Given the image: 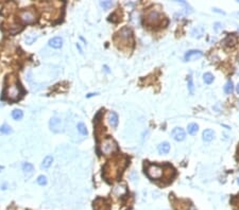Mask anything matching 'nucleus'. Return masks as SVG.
Instances as JSON below:
<instances>
[{
	"instance_id": "f257e3e1",
	"label": "nucleus",
	"mask_w": 239,
	"mask_h": 210,
	"mask_svg": "<svg viewBox=\"0 0 239 210\" xmlns=\"http://www.w3.org/2000/svg\"><path fill=\"white\" fill-rule=\"evenodd\" d=\"M126 157H118L113 160L107 161V163L103 168V176L105 179H118L122 173V170L126 166Z\"/></svg>"
},
{
	"instance_id": "f03ea898",
	"label": "nucleus",
	"mask_w": 239,
	"mask_h": 210,
	"mask_svg": "<svg viewBox=\"0 0 239 210\" xmlns=\"http://www.w3.org/2000/svg\"><path fill=\"white\" fill-rule=\"evenodd\" d=\"M8 80L10 81V83L5 86V95H7L8 99L12 100V101H16L21 97L24 91H22L21 86L15 78H13V76L10 78L9 76Z\"/></svg>"
},
{
	"instance_id": "7ed1b4c3",
	"label": "nucleus",
	"mask_w": 239,
	"mask_h": 210,
	"mask_svg": "<svg viewBox=\"0 0 239 210\" xmlns=\"http://www.w3.org/2000/svg\"><path fill=\"white\" fill-rule=\"evenodd\" d=\"M116 43L120 44L121 48L123 46L129 45V43L132 44L133 43V36H132V31L131 29L129 28H123L122 30H120L119 32L117 33V36H116Z\"/></svg>"
},
{
	"instance_id": "20e7f679",
	"label": "nucleus",
	"mask_w": 239,
	"mask_h": 210,
	"mask_svg": "<svg viewBox=\"0 0 239 210\" xmlns=\"http://www.w3.org/2000/svg\"><path fill=\"white\" fill-rule=\"evenodd\" d=\"M101 152L105 155H110V154L114 153L118 150V145L116 141L112 138H105L104 140L101 142L100 144Z\"/></svg>"
},
{
	"instance_id": "39448f33",
	"label": "nucleus",
	"mask_w": 239,
	"mask_h": 210,
	"mask_svg": "<svg viewBox=\"0 0 239 210\" xmlns=\"http://www.w3.org/2000/svg\"><path fill=\"white\" fill-rule=\"evenodd\" d=\"M146 171H147V175L151 179H159L164 175V168L159 165H153V163L148 165Z\"/></svg>"
},
{
	"instance_id": "423d86ee",
	"label": "nucleus",
	"mask_w": 239,
	"mask_h": 210,
	"mask_svg": "<svg viewBox=\"0 0 239 210\" xmlns=\"http://www.w3.org/2000/svg\"><path fill=\"white\" fill-rule=\"evenodd\" d=\"M163 19L164 16L162 14H159L157 11H151L145 17V22L148 26H159V24H161Z\"/></svg>"
},
{
	"instance_id": "0eeeda50",
	"label": "nucleus",
	"mask_w": 239,
	"mask_h": 210,
	"mask_svg": "<svg viewBox=\"0 0 239 210\" xmlns=\"http://www.w3.org/2000/svg\"><path fill=\"white\" fill-rule=\"evenodd\" d=\"M19 17L25 24H32L36 20V13L32 9L24 10L19 13Z\"/></svg>"
},
{
	"instance_id": "6e6552de",
	"label": "nucleus",
	"mask_w": 239,
	"mask_h": 210,
	"mask_svg": "<svg viewBox=\"0 0 239 210\" xmlns=\"http://www.w3.org/2000/svg\"><path fill=\"white\" fill-rule=\"evenodd\" d=\"M50 128L54 133L62 132L63 131V121L59 117H53L50 120Z\"/></svg>"
},
{
	"instance_id": "1a4fd4ad",
	"label": "nucleus",
	"mask_w": 239,
	"mask_h": 210,
	"mask_svg": "<svg viewBox=\"0 0 239 210\" xmlns=\"http://www.w3.org/2000/svg\"><path fill=\"white\" fill-rule=\"evenodd\" d=\"M93 210H110V205L105 199L99 197L93 202Z\"/></svg>"
},
{
	"instance_id": "9d476101",
	"label": "nucleus",
	"mask_w": 239,
	"mask_h": 210,
	"mask_svg": "<svg viewBox=\"0 0 239 210\" xmlns=\"http://www.w3.org/2000/svg\"><path fill=\"white\" fill-rule=\"evenodd\" d=\"M172 137H173L174 140L176 141H182L185 139L186 134H185V131L181 128H175L172 131Z\"/></svg>"
},
{
	"instance_id": "9b49d317",
	"label": "nucleus",
	"mask_w": 239,
	"mask_h": 210,
	"mask_svg": "<svg viewBox=\"0 0 239 210\" xmlns=\"http://www.w3.org/2000/svg\"><path fill=\"white\" fill-rule=\"evenodd\" d=\"M203 55V53L200 50H190L185 54V61H191L194 59H199Z\"/></svg>"
},
{
	"instance_id": "f8f14e48",
	"label": "nucleus",
	"mask_w": 239,
	"mask_h": 210,
	"mask_svg": "<svg viewBox=\"0 0 239 210\" xmlns=\"http://www.w3.org/2000/svg\"><path fill=\"white\" fill-rule=\"evenodd\" d=\"M107 121H109V124L112 126L113 128H115L116 126L118 125V116L116 113L114 111H110L109 115H107Z\"/></svg>"
},
{
	"instance_id": "ddd939ff",
	"label": "nucleus",
	"mask_w": 239,
	"mask_h": 210,
	"mask_svg": "<svg viewBox=\"0 0 239 210\" xmlns=\"http://www.w3.org/2000/svg\"><path fill=\"white\" fill-rule=\"evenodd\" d=\"M49 45H50L52 48L59 49V48H61L62 46H63V39H62V37H60V36L52 37V38L49 40Z\"/></svg>"
},
{
	"instance_id": "4468645a",
	"label": "nucleus",
	"mask_w": 239,
	"mask_h": 210,
	"mask_svg": "<svg viewBox=\"0 0 239 210\" xmlns=\"http://www.w3.org/2000/svg\"><path fill=\"white\" fill-rule=\"evenodd\" d=\"M223 44L225 46H228V47H233V46H235L237 44V38L235 35H228L226 36V38L224 39Z\"/></svg>"
},
{
	"instance_id": "2eb2a0df",
	"label": "nucleus",
	"mask_w": 239,
	"mask_h": 210,
	"mask_svg": "<svg viewBox=\"0 0 239 210\" xmlns=\"http://www.w3.org/2000/svg\"><path fill=\"white\" fill-rule=\"evenodd\" d=\"M215 137V133H214L213 130H205L203 132V140L204 141H211L213 138Z\"/></svg>"
},
{
	"instance_id": "dca6fc26",
	"label": "nucleus",
	"mask_w": 239,
	"mask_h": 210,
	"mask_svg": "<svg viewBox=\"0 0 239 210\" xmlns=\"http://www.w3.org/2000/svg\"><path fill=\"white\" fill-rule=\"evenodd\" d=\"M126 192V188L124 185H118L114 188V193H115L117 196H120V195L124 194Z\"/></svg>"
},
{
	"instance_id": "f3484780",
	"label": "nucleus",
	"mask_w": 239,
	"mask_h": 210,
	"mask_svg": "<svg viewBox=\"0 0 239 210\" xmlns=\"http://www.w3.org/2000/svg\"><path fill=\"white\" fill-rule=\"evenodd\" d=\"M52 163H53V157H52V156H50V155L47 156V157H45L43 163H41V168H44V169H48V168L52 165Z\"/></svg>"
},
{
	"instance_id": "a211bd4d",
	"label": "nucleus",
	"mask_w": 239,
	"mask_h": 210,
	"mask_svg": "<svg viewBox=\"0 0 239 210\" xmlns=\"http://www.w3.org/2000/svg\"><path fill=\"white\" fill-rule=\"evenodd\" d=\"M170 150V145L168 142H163L159 145V152L161 154H167Z\"/></svg>"
},
{
	"instance_id": "6ab92c4d",
	"label": "nucleus",
	"mask_w": 239,
	"mask_h": 210,
	"mask_svg": "<svg viewBox=\"0 0 239 210\" xmlns=\"http://www.w3.org/2000/svg\"><path fill=\"white\" fill-rule=\"evenodd\" d=\"M199 130V126L197 123H190L188 124V128H187V131H188V134L190 135H195Z\"/></svg>"
},
{
	"instance_id": "aec40b11",
	"label": "nucleus",
	"mask_w": 239,
	"mask_h": 210,
	"mask_svg": "<svg viewBox=\"0 0 239 210\" xmlns=\"http://www.w3.org/2000/svg\"><path fill=\"white\" fill-rule=\"evenodd\" d=\"M224 91H225V93H228V95H230V93H232L233 91H234V85H233L232 81H228V82H226L225 86H224Z\"/></svg>"
},
{
	"instance_id": "412c9836",
	"label": "nucleus",
	"mask_w": 239,
	"mask_h": 210,
	"mask_svg": "<svg viewBox=\"0 0 239 210\" xmlns=\"http://www.w3.org/2000/svg\"><path fill=\"white\" fill-rule=\"evenodd\" d=\"M22 116H24V113H22V111H20V109H14V111H12V117L15 120H20L22 118Z\"/></svg>"
},
{
	"instance_id": "4be33fe9",
	"label": "nucleus",
	"mask_w": 239,
	"mask_h": 210,
	"mask_svg": "<svg viewBox=\"0 0 239 210\" xmlns=\"http://www.w3.org/2000/svg\"><path fill=\"white\" fill-rule=\"evenodd\" d=\"M36 38H37V35L33 34V33H30V34H28V35L25 36V40H26V43L29 44V45H31V44H32Z\"/></svg>"
},
{
	"instance_id": "5701e85b",
	"label": "nucleus",
	"mask_w": 239,
	"mask_h": 210,
	"mask_svg": "<svg viewBox=\"0 0 239 210\" xmlns=\"http://www.w3.org/2000/svg\"><path fill=\"white\" fill-rule=\"evenodd\" d=\"M77 128H78V131L81 133V134L83 135V136H85V135H87L86 125H85L84 123H82V122H80V123H78V125H77Z\"/></svg>"
},
{
	"instance_id": "b1692460",
	"label": "nucleus",
	"mask_w": 239,
	"mask_h": 210,
	"mask_svg": "<svg viewBox=\"0 0 239 210\" xmlns=\"http://www.w3.org/2000/svg\"><path fill=\"white\" fill-rule=\"evenodd\" d=\"M33 165H31V163H25L24 165H22V170L25 171V173H32L33 171Z\"/></svg>"
},
{
	"instance_id": "393cba45",
	"label": "nucleus",
	"mask_w": 239,
	"mask_h": 210,
	"mask_svg": "<svg viewBox=\"0 0 239 210\" xmlns=\"http://www.w3.org/2000/svg\"><path fill=\"white\" fill-rule=\"evenodd\" d=\"M203 80H204V82L206 83V84H211V83L214 81L213 74L209 73V72H207V73H204V76H203Z\"/></svg>"
},
{
	"instance_id": "a878e982",
	"label": "nucleus",
	"mask_w": 239,
	"mask_h": 210,
	"mask_svg": "<svg viewBox=\"0 0 239 210\" xmlns=\"http://www.w3.org/2000/svg\"><path fill=\"white\" fill-rule=\"evenodd\" d=\"M12 132L11 128H10L8 124H3L1 128H0V133H2V134H10Z\"/></svg>"
},
{
	"instance_id": "bb28decb",
	"label": "nucleus",
	"mask_w": 239,
	"mask_h": 210,
	"mask_svg": "<svg viewBox=\"0 0 239 210\" xmlns=\"http://www.w3.org/2000/svg\"><path fill=\"white\" fill-rule=\"evenodd\" d=\"M37 184L41 185V186H45V185L47 184V178H46V176L39 175L38 177H37Z\"/></svg>"
},
{
	"instance_id": "cd10ccee",
	"label": "nucleus",
	"mask_w": 239,
	"mask_h": 210,
	"mask_svg": "<svg viewBox=\"0 0 239 210\" xmlns=\"http://www.w3.org/2000/svg\"><path fill=\"white\" fill-rule=\"evenodd\" d=\"M100 5L103 9H109V8H111L112 5H113V2H112V1H101Z\"/></svg>"
},
{
	"instance_id": "c85d7f7f",
	"label": "nucleus",
	"mask_w": 239,
	"mask_h": 210,
	"mask_svg": "<svg viewBox=\"0 0 239 210\" xmlns=\"http://www.w3.org/2000/svg\"><path fill=\"white\" fill-rule=\"evenodd\" d=\"M188 89L191 93L194 92V83H192V78L190 76H188Z\"/></svg>"
},
{
	"instance_id": "c756f323",
	"label": "nucleus",
	"mask_w": 239,
	"mask_h": 210,
	"mask_svg": "<svg viewBox=\"0 0 239 210\" xmlns=\"http://www.w3.org/2000/svg\"><path fill=\"white\" fill-rule=\"evenodd\" d=\"M236 90H237V92H238V95H239V83H238V85H237V88H236Z\"/></svg>"
},
{
	"instance_id": "7c9ffc66",
	"label": "nucleus",
	"mask_w": 239,
	"mask_h": 210,
	"mask_svg": "<svg viewBox=\"0 0 239 210\" xmlns=\"http://www.w3.org/2000/svg\"><path fill=\"white\" fill-rule=\"evenodd\" d=\"M2 169H3V168L1 167V166H0V171H1V170H2Z\"/></svg>"
},
{
	"instance_id": "2f4dec72",
	"label": "nucleus",
	"mask_w": 239,
	"mask_h": 210,
	"mask_svg": "<svg viewBox=\"0 0 239 210\" xmlns=\"http://www.w3.org/2000/svg\"><path fill=\"white\" fill-rule=\"evenodd\" d=\"M189 210H196V209H195V208H190Z\"/></svg>"
},
{
	"instance_id": "473e14b6",
	"label": "nucleus",
	"mask_w": 239,
	"mask_h": 210,
	"mask_svg": "<svg viewBox=\"0 0 239 210\" xmlns=\"http://www.w3.org/2000/svg\"><path fill=\"white\" fill-rule=\"evenodd\" d=\"M237 183H238V184H239V178H238V180H237Z\"/></svg>"
},
{
	"instance_id": "72a5a7b5",
	"label": "nucleus",
	"mask_w": 239,
	"mask_h": 210,
	"mask_svg": "<svg viewBox=\"0 0 239 210\" xmlns=\"http://www.w3.org/2000/svg\"><path fill=\"white\" fill-rule=\"evenodd\" d=\"M238 154H239V149H238Z\"/></svg>"
},
{
	"instance_id": "f704fd0d",
	"label": "nucleus",
	"mask_w": 239,
	"mask_h": 210,
	"mask_svg": "<svg viewBox=\"0 0 239 210\" xmlns=\"http://www.w3.org/2000/svg\"><path fill=\"white\" fill-rule=\"evenodd\" d=\"M238 32H239V30H238Z\"/></svg>"
}]
</instances>
